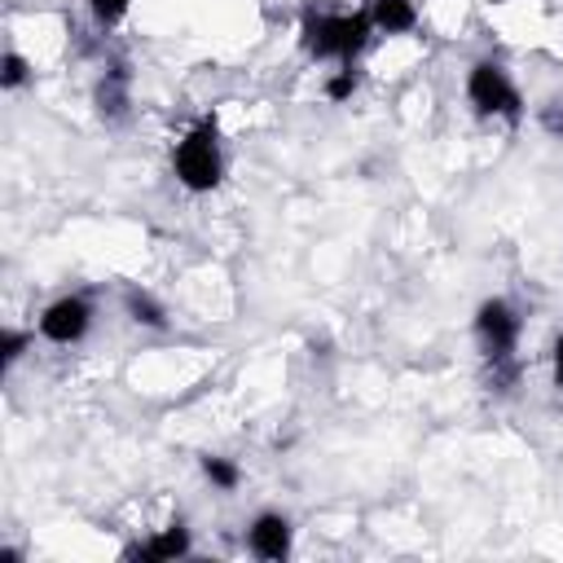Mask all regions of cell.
<instances>
[{
  "label": "cell",
  "mask_w": 563,
  "mask_h": 563,
  "mask_svg": "<svg viewBox=\"0 0 563 563\" xmlns=\"http://www.w3.org/2000/svg\"><path fill=\"white\" fill-rule=\"evenodd\" d=\"M369 40H374V22H369L365 9H356V13H325L317 4H308L299 13V48L308 57H317V62H334V66L361 62Z\"/></svg>",
  "instance_id": "cell-1"
},
{
  "label": "cell",
  "mask_w": 563,
  "mask_h": 563,
  "mask_svg": "<svg viewBox=\"0 0 563 563\" xmlns=\"http://www.w3.org/2000/svg\"><path fill=\"white\" fill-rule=\"evenodd\" d=\"M172 172L189 194H211L224 180V150L216 119H198L172 150Z\"/></svg>",
  "instance_id": "cell-2"
},
{
  "label": "cell",
  "mask_w": 563,
  "mask_h": 563,
  "mask_svg": "<svg viewBox=\"0 0 563 563\" xmlns=\"http://www.w3.org/2000/svg\"><path fill=\"white\" fill-rule=\"evenodd\" d=\"M466 101L484 119H506L510 128L523 119V92L515 88L510 70L497 57H479L466 70Z\"/></svg>",
  "instance_id": "cell-3"
},
{
  "label": "cell",
  "mask_w": 563,
  "mask_h": 563,
  "mask_svg": "<svg viewBox=\"0 0 563 563\" xmlns=\"http://www.w3.org/2000/svg\"><path fill=\"white\" fill-rule=\"evenodd\" d=\"M475 343H479V356H484V365L488 361H510L515 352H519V334H523V317H519V308L510 303V299H501V295H493V299H484L479 308H475Z\"/></svg>",
  "instance_id": "cell-4"
},
{
  "label": "cell",
  "mask_w": 563,
  "mask_h": 563,
  "mask_svg": "<svg viewBox=\"0 0 563 563\" xmlns=\"http://www.w3.org/2000/svg\"><path fill=\"white\" fill-rule=\"evenodd\" d=\"M35 330L44 343H57V347L79 343L92 330V299L88 295H57L53 303H44Z\"/></svg>",
  "instance_id": "cell-5"
},
{
  "label": "cell",
  "mask_w": 563,
  "mask_h": 563,
  "mask_svg": "<svg viewBox=\"0 0 563 563\" xmlns=\"http://www.w3.org/2000/svg\"><path fill=\"white\" fill-rule=\"evenodd\" d=\"M246 550L264 563H282L290 550H295V528L282 510H260L251 523H246Z\"/></svg>",
  "instance_id": "cell-6"
},
{
  "label": "cell",
  "mask_w": 563,
  "mask_h": 563,
  "mask_svg": "<svg viewBox=\"0 0 563 563\" xmlns=\"http://www.w3.org/2000/svg\"><path fill=\"white\" fill-rule=\"evenodd\" d=\"M92 106H97V114L106 123H123L128 119V110H132V70L123 62L101 70V79L92 84Z\"/></svg>",
  "instance_id": "cell-7"
},
{
  "label": "cell",
  "mask_w": 563,
  "mask_h": 563,
  "mask_svg": "<svg viewBox=\"0 0 563 563\" xmlns=\"http://www.w3.org/2000/svg\"><path fill=\"white\" fill-rule=\"evenodd\" d=\"M189 550H194V537H189V528L176 519V523L158 528L154 537H145V541L128 545L123 554H128V559H185Z\"/></svg>",
  "instance_id": "cell-8"
},
{
  "label": "cell",
  "mask_w": 563,
  "mask_h": 563,
  "mask_svg": "<svg viewBox=\"0 0 563 563\" xmlns=\"http://www.w3.org/2000/svg\"><path fill=\"white\" fill-rule=\"evenodd\" d=\"M374 35H409L418 31V4L413 0H369L365 4Z\"/></svg>",
  "instance_id": "cell-9"
},
{
  "label": "cell",
  "mask_w": 563,
  "mask_h": 563,
  "mask_svg": "<svg viewBox=\"0 0 563 563\" xmlns=\"http://www.w3.org/2000/svg\"><path fill=\"white\" fill-rule=\"evenodd\" d=\"M123 312H128L136 325H145V330H167V308H163V299L150 295L145 286H128V290H123Z\"/></svg>",
  "instance_id": "cell-10"
},
{
  "label": "cell",
  "mask_w": 563,
  "mask_h": 563,
  "mask_svg": "<svg viewBox=\"0 0 563 563\" xmlns=\"http://www.w3.org/2000/svg\"><path fill=\"white\" fill-rule=\"evenodd\" d=\"M198 471H202V479H207L216 493H233V488L242 484V466H238L233 457H224V453H202V457H198Z\"/></svg>",
  "instance_id": "cell-11"
},
{
  "label": "cell",
  "mask_w": 563,
  "mask_h": 563,
  "mask_svg": "<svg viewBox=\"0 0 563 563\" xmlns=\"http://www.w3.org/2000/svg\"><path fill=\"white\" fill-rule=\"evenodd\" d=\"M356 88H361V62H343V66H334L325 75V101H334V106L352 101Z\"/></svg>",
  "instance_id": "cell-12"
},
{
  "label": "cell",
  "mask_w": 563,
  "mask_h": 563,
  "mask_svg": "<svg viewBox=\"0 0 563 563\" xmlns=\"http://www.w3.org/2000/svg\"><path fill=\"white\" fill-rule=\"evenodd\" d=\"M31 62L18 53V48H4V57H0V88L4 92H18L22 84H31Z\"/></svg>",
  "instance_id": "cell-13"
},
{
  "label": "cell",
  "mask_w": 563,
  "mask_h": 563,
  "mask_svg": "<svg viewBox=\"0 0 563 563\" xmlns=\"http://www.w3.org/2000/svg\"><path fill=\"white\" fill-rule=\"evenodd\" d=\"M128 9H132V0H88V13H92V22H97L101 31L119 26V22L128 18Z\"/></svg>",
  "instance_id": "cell-14"
},
{
  "label": "cell",
  "mask_w": 563,
  "mask_h": 563,
  "mask_svg": "<svg viewBox=\"0 0 563 563\" xmlns=\"http://www.w3.org/2000/svg\"><path fill=\"white\" fill-rule=\"evenodd\" d=\"M31 339H35V334L4 325V334H0V365H4V369H9V365H18V361H22V352L31 347Z\"/></svg>",
  "instance_id": "cell-15"
},
{
  "label": "cell",
  "mask_w": 563,
  "mask_h": 563,
  "mask_svg": "<svg viewBox=\"0 0 563 563\" xmlns=\"http://www.w3.org/2000/svg\"><path fill=\"white\" fill-rule=\"evenodd\" d=\"M537 123H541L550 136H559V141H563V97L541 101V106H537Z\"/></svg>",
  "instance_id": "cell-16"
},
{
  "label": "cell",
  "mask_w": 563,
  "mask_h": 563,
  "mask_svg": "<svg viewBox=\"0 0 563 563\" xmlns=\"http://www.w3.org/2000/svg\"><path fill=\"white\" fill-rule=\"evenodd\" d=\"M550 378L563 391V334H554V343H550Z\"/></svg>",
  "instance_id": "cell-17"
}]
</instances>
